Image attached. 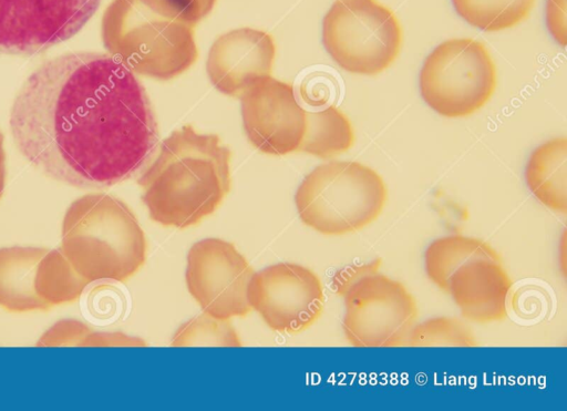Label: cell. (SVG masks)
I'll use <instances>...</instances> for the list:
<instances>
[{
	"label": "cell",
	"instance_id": "7402d4cb",
	"mask_svg": "<svg viewBox=\"0 0 567 411\" xmlns=\"http://www.w3.org/2000/svg\"><path fill=\"white\" fill-rule=\"evenodd\" d=\"M198 345L240 347L241 342L228 320L204 314L181 326L172 341V346Z\"/></svg>",
	"mask_w": 567,
	"mask_h": 411
},
{
	"label": "cell",
	"instance_id": "d6986e66",
	"mask_svg": "<svg viewBox=\"0 0 567 411\" xmlns=\"http://www.w3.org/2000/svg\"><path fill=\"white\" fill-rule=\"evenodd\" d=\"M87 285L60 248L48 250L38 264L34 289L49 308L74 301Z\"/></svg>",
	"mask_w": 567,
	"mask_h": 411
},
{
	"label": "cell",
	"instance_id": "7c38bea8",
	"mask_svg": "<svg viewBox=\"0 0 567 411\" xmlns=\"http://www.w3.org/2000/svg\"><path fill=\"white\" fill-rule=\"evenodd\" d=\"M245 133L265 154L286 155L299 150L306 130V111L290 83L272 76L257 80L241 95Z\"/></svg>",
	"mask_w": 567,
	"mask_h": 411
},
{
	"label": "cell",
	"instance_id": "6da1fadb",
	"mask_svg": "<svg viewBox=\"0 0 567 411\" xmlns=\"http://www.w3.org/2000/svg\"><path fill=\"white\" fill-rule=\"evenodd\" d=\"M9 125L20 154L78 188L131 178L152 158L159 132L147 93L111 54L74 51L42 62L23 82Z\"/></svg>",
	"mask_w": 567,
	"mask_h": 411
},
{
	"label": "cell",
	"instance_id": "8992f818",
	"mask_svg": "<svg viewBox=\"0 0 567 411\" xmlns=\"http://www.w3.org/2000/svg\"><path fill=\"white\" fill-rule=\"evenodd\" d=\"M322 42L343 70L374 75L399 55L402 29L393 11L378 0H336L322 21Z\"/></svg>",
	"mask_w": 567,
	"mask_h": 411
},
{
	"label": "cell",
	"instance_id": "3957f363",
	"mask_svg": "<svg viewBox=\"0 0 567 411\" xmlns=\"http://www.w3.org/2000/svg\"><path fill=\"white\" fill-rule=\"evenodd\" d=\"M146 247L136 216L112 195H83L63 217L60 249L89 284L128 280L144 265Z\"/></svg>",
	"mask_w": 567,
	"mask_h": 411
},
{
	"label": "cell",
	"instance_id": "8fae6325",
	"mask_svg": "<svg viewBox=\"0 0 567 411\" xmlns=\"http://www.w3.org/2000/svg\"><path fill=\"white\" fill-rule=\"evenodd\" d=\"M251 310L279 332L298 333L320 318L324 307L321 280L309 268L279 263L254 273L247 288Z\"/></svg>",
	"mask_w": 567,
	"mask_h": 411
},
{
	"label": "cell",
	"instance_id": "484cf974",
	"mask_svg": "<svg viewBox=\"0 0 567 411\" xmlns=\"http://www.w3.org/2000/svg\"><path fill=\"white\" fill-rule=\"evenodd\" d=\"M130 346L144 347L146 342L136 337H130L122 332H94L84 340L83 347H111Z\"/></svg>",
	"mask_w": 567,
	"mask_h": 411
},
{
	"label": "cell",
	"instance_id": "30bf717a",
	"mask_svg": "<svg viewBox=\"0 0 567 411\" xmlns=\"http://www.w3.org/2000/svg\"><path fill=\"white\" fill-rule=\"evenodd\" d=\"M254 270L236 247L220 238L196 242L187 255L185 280L204 314L220 320L250 310L247 288Z\"/></svg>",
	"mask_w": 567,
	"mask_h": 411
},
{
	"label": "cell",
	"instance_id": "ac0fdd59",
	"mask_svg": "<svg viewBox=\"0 0 567 411\" xmlns=\"http://www.w3.org/2000/svg\"><path fill=\"white\" fill-rule=\"evenodd\" d=\"M353 142L352 125L336 106L306 112V130L298 151L329 158L351 148Z\"/></svg>",
	"mask_w": 567,
	"mask_h": 411
},
{
	"label": "cell",
	"instance_id": "83f0119b",
	"mask_svg": "<svg viewBox=\"0 0 567 411\" xmlns=\"http://www.w3.org/2000/svg\"><path fill=\"white\" fill-rule=\"evenodd\" d=\"M6 185V152L3 148V134L0 131V198Z\"/></svg>",
	"mask_w": 567,
	"mask_h": 411
},
{
	"label": "cell",
	"instance_id": "9c48e42d",
	"mask_svg": "<svg viewBox=\"0 0 567 411\" xmlns=\"http://www.w3.org/2000/svg\"><path fill=\"white\" fill-rule=\"evenodd\" d=\"M101 0H0V54L32 56L68 41Z\"/></svg>",
	"mask_w": 567,
	"mask_h": 411
},
{
	"label": "cell",
	"instance_id": "e0dca14e",
	"mask_svg": "<svg viewBox=\"0 0 567 411\" xmlns=\"http://www.w3.org/2000/svg\"><path fill=\"white\" fill-rule=\"evenodd\" d=\"M480 258L499 260L497 251L486 242L463 235H450L435 239L426 248L425 271L429 279L449 291L452 275L462 265Z\"/></svg>",
	"mask_w": 567,
	"mask_h": 411
},
{
	"label": "cell",
	"instance_id": "603a6c76",
	"mask_svg": "<svg viewBox=\"0 0 567 411\" xmlns=\"http://www.w3.org/2000/svg\"><path fill=\"white\" fill-rule=\"evenodd\" d=\"M153 13L195 27L213 10L217 0H140Z\"/></svg>",
	"mask_w": 567,
	"mask_h": 411
},
{
	"label": "cell",
	"instance_id": "52a82bcc",
	"mask_svg": "<svg viewBox=\"0 0 567 411\" xmlns=\"http://www.w3.org/2000/svg\"><path fill=\"white\" fill-rule=\"evenodd\" d=\"M496 66L483 43L464 38L439 44L425 59L420 73L424 101L446 117L467 116L492 97Z\"/></svg>",
	"mask_w": 567,
	"mask_h": 411
},
{
	"label": "cell",
	"instance_id": "ffe728a7",
	"mask_svg": "<svg viewBox=\"0 0 567 411\" xmlns=\"http://www.w3.org/2000/svg\"><path fill=\"white\" fill-rule=\"evenodd\" d=\"M461 18L483 31L513 28L530 13L535 0H452Z\"/></svg>",
	"mask_w": 567,
	"mask_h": 411
},
{
	"label": "cell",
	"instance_id": "44dd1931",
	"mask_svg": "<svg viewBox=\"0 0 567 411\" xmlns=\"http://www.w3.org/2000/svg\"><path fill=\"white\" fill-rule=\"evenodd\" d=\"M405 346L476 347L478 341L470 327L455 317H434L411 329Z\"/></svg>",
	"mask_w": 567,
	"mask_h": 411
},
{
	"label": "cell",
	"instance_id": "2e32d148",
	"mask_svg": "<svg viewBox=\"0 0 567 411\" xmlns=\"http://www.w3.org/2000/svg\"><path fill=\"white\" fill-rule=\"evenodd\" d=\"M525 177L534 196L550 209L567 212V140L557 137L538 146L526 165Z\"/></svg>",
	"mask_w": 567,
	"mask_h": 411
},
{
	"label": "cell",
	"instance_id": "d4e9b609",
	"mask_svg": "<svg viewBox=\"0 0 567 411\" xmlns=\"http://www.w3.org/2000/svg\"><path fill=\"white\" fill-rule=\"evenodd\" d=\"M381 259L375 258L372 261L360 265H350L338 270L331 280V287L339 296H343L346 291L363 277L375 274L381 266Z\"/></svg>",
	"mask_w": 567,
	"mask_h": 411
},
{
	"label": "cell",
	"instance_id": "277c9868",
	"mask_svg": "<svg viewBox=\"0 0 567 411\" xmlns=\"http://www.w3.org/2000/svg\"><path fill=\"white\" fill-rule=\"evenodd\" d=\"M101 35L112 56L133 73L155 80L181 75L198 58L194 27L162 18L140 0H112Z\"/></svg>",
	"mask_w": 567,
	"mask_h": 411
},
{
	"label": "cell",
	"instance_id": "9a60e30c",
	"mask_svg": "<svg viewBox=\"0 0 567 411\" xmlns=\"http://www.w3.org/2000/svg\"><path fill=\"white\" fill-rule=\"evenodd\" d=\"M48 251L43 247L0 248V307L7 311L47 310L34 289L38 264Z\"/></svg>",
	"mask_w": 567,
	"mask_h": 411
},
{
	"label": "cell",
	"instance_id": "4316f807",
	"mask_svg": "<svg viewBox=\"0 0 567 411\" xmlns=\"http://www.w3.org/2000/svg\"><path fill=\"white\" fill-rule=\"evenodd\" d=\"M565 4V0L547 1V25L553 37L561 45L566 44Z\"/></svg>",
	"mask_w": 567,
	"mask_h": 411
},
{
	"label": "cell",
	"instance_id": "7a4b0ae2",
	"mask_svg": "<svg viewBox=\"0 0 567 411\" xmlns=\"http://www.w3.org/2000/svg\"><path fill=\"white\" fill-rule=\"evenodd\" d=\"M230 158L218 135L174 130L137 178L151 219L186 228L212 215L230 191Z\"/></svg>",
	"mask_w": 567,
	"mask_h": 411
},
{
	"label": "cell",
	"instance_id": "ba28073f",
	"mask_svg": "<svg viewBox=\"0 0 567 411\" xmlns=\"http://www.w3.org/2000/svg\"><path fill=\"white\" fill-rule=\"evenodd\" d=\"M342 297V329L350 345L405 346L416 322L417 306L402 282L378 271L357 281Z\"/></svg>",
	"mask_w": 567,
	"mask_h": 411
},
{
	"label": "cell",
	"instance_id": "5bb4252c",
	"mask_svg": "<svg viewBox=\"0 0 567 411\" xmlns=\"http://www.w3.org/2000/svg\"><path fill=\"white\" fill-rule=\"evenodd\" d=\"M512 286L513 281L499 260L480 258L456 269L447 292L463 318L488 323L506 317Z\"/></svg>",
	"mask_w": 567,
	"mask_h": 411
},
{
	"label": "cell",
	"instance_id": "4fadbf2b",
	"mask_svg": "<svg viewBox=\"0 0 567 411\" xmlns=\"http://www.w3.org/2000/svg\"><path fill=\"white\" fill-rule=\"evenodd\" d=\"M275 54L269 33L251 28L230 30L212 44L207 74L219 92L240 97L257 80L271 75Z\"/></svg>",
	"mask_w": 567,
	"mask_h": 411
},
{
	"label": "cell",
	"instance_id": "cb8c5ba5",
	"mask_svg": "<svg viewBox=\"0 0 567 411\" xmlns=\"http://www.w3.org/2000/svg\"><path fill=\"white\" fill-rule=\"evenodd\" d=\"M92 330L76 319H62L52 325L38 340V347L82 346Z\"/></svg>",
	"mask_w": 567,
	"mask_h": 411
},
{
	"label": "cell",
	"instance_id": "5b68a950",
	"mask_svg": "<svg viewBox=\"0 0 567 411\" xmlns=\"http://www.w3.org/2000/svg\"><path fill=\"white\" fill-rule=\"evenodd\" d=\"M383 178L353 161L313 168L299 185L295 203L303 224L323 235H344L374 222L386 203Z\"/></svg>",
	"mask_w": 567,
	"mask_h": 411
}]
</instances>
